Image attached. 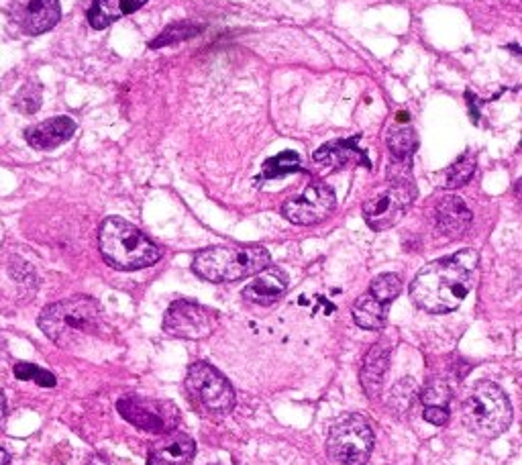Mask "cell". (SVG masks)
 Here are the masks:
<instances>
[{
  "instance_id": "6da1fadb",
  "label": "cell",
  "mask_w": 522,
  "mask_h": 465,
  "mask_svg": "<svg viewBox=\"0 0 522 465\" xmlns=\"http://www.w3.org/2000/svg\"><path fill=\"white\" fill-rule=\"evenodd\" d=\"M476 270L478 253L474 249H463L449 257H441L416 274L410 284V298L427 313H451L474 288Z\"/></svg>"
},
{
  "instance_id": "7a4b0ae2",
  "label": "cell",
  "mask_w": 522,
  "mask_h": 465,
  "mask_svg": "<svg viewBox=\"0 0 522 465\" xmlns=\"http://www.w3.org/2000/svg\"><path fill=\"white\" fill-rule=\"evenodd\" d=\"M41 331L60 347H74L102 327L100 308L92 298L76 296L47 306L39 317Z\"/></svg>"
},
{
  "instance_id": "3957f363",
  "label": "cell",
  "mask_w": 522,
  "mask_h": 465,
  "mask_svg": "<svg viewBox=\"0 0 522 465\" xmlns=\"http://www.w3.org/2000/svg\"><path fill=\"white\" fill-rule=\"evenodd\" d=\"M270 268V251L259 245H223L200 251L192 270L208 282H235Z\"/></svg>"
},
{
  "instance_id": "277c9868",
  "label": "cell",
  "mask_w": 522,
  "mask_h": 465,
  "mask_svg": "<svg viewBox=\"0 0 522 465\" xmlns=\"http://www.w3.org/2000/svg\"><path fill=\"white\" fill-rule=\"evenodd\" d=\"M100 251L111 266L119 270L149 268L162 257L160 247L151 243L131 223L111 217L100 227Z\"/></svg>"
},
{
  "instance_id": "5b68a950",
  "label": "cell",
  "mask_w": 522,
  "mask_h": 465,
  "mask_svg": "<svg viewBox=\"0 0 522 465\" xmlns=\"http://www.w3.org/2000/svg\"><path fill=\"white\" fill-rule=\"evenodd\" d=\"M463 423L482 437H498L512 423L508 396L492 382H478L461 406Z\"/></svg>"
},
{
  "instance_id": "8992f818",
  "label": "cell",
  "mask_w": 522,
  "mask_h": 465,
  "mask_svg": "<svg viewBox=\"0 0 522 465\" xmlns=\"http://www.w3.org/2000/svg\"><path fill=\"white\" fill-rule=\"evenodd\" d=\"M327 449L341 465H365L374 449V431L361 415H347L331 427Z\"/></svg>"
},
{
  "instance_id": "52a82bcc",
  "label": "cell",
  "mask_w": 522,
  "mask_h": 465,
  "mask_svg": "<svg viewBox=\"0 0 522 465\" xmlns=\"http://www.w3.org/2000/svg\"><path fill=\"white\" fill-rule=\"evenodd\" d=\"M416 198L412 180H390V186L363 204V219L374 231H386L402 221Z\"/></svg>"
},
{
  "instance_id": "ba28073f",
  "label": "cell",
  "mask_w": 522,
  "mask_h": 465,
  "mask_svg": "<svg viewBox=\"0 0 522 465\" xmlns=\"http://www.w3.org/2000/svg\"><path fill=\"white\" fill-rule=\"evenodd\" d=\"M190 396L211 415H225L235 404V392L229 380L208 364H194L186 376Z\"/></svg>"
},
{
  "instance_id": "9c48e42d",
  "label": "cell",
  "mask_w": 522,
  "mask_h": 465,
  "mask_svg": "<svg viewBox=\"0 0 522 465\" xmlns=\"http://www.w3.org/2000/svg\"><path fill=\"white\" fill-rule=\"evenodd\" d=\"M119 412L133 427L147 433H168L178 425L180 412L172 402L149 400V398H121Z\"/></svg>"
},
{
  "instance_id": "30bf717a",
  "label": "cell",
  "mask_w": 522,
  "mask_h": 465,
  "mask_svg": "<svg viewBox=\"0 0 522 465\" xmlns=\"http://www.w3.org/2000/svg\"><path fill=\"white\" fill-rule=\"evenodd\" d=\"M217 319V313H213L211 308L188 300H178L168 308L164 317V329L172 337L202 339L215 331Z\"/></svg>"
},
{
  "instance_id": "8fae6325",
  "label": "cell",
  "mask_w": 522,
  "mask_h": 465,
  "mask_svg": "<svg viewBox=\"0 0 522 465\" xmlns=\"http://www.w3.org/2000/svg\"><path fill=\"white\" fill-rule=\"evenodd\" d=\"M335 192L323 182L310 184L300 196L284 204V217L294 225H317L335 211Z\"/></svg>"
},
{
  "instance_id": "7c38bea8",
  "label": "cell",
  "mask_w": 522,
  "mask_h": 465,
  "mask_svg": "<svg viewBox=\"0 0 522 465\" xmlns=\"http://www.w3.org/2000/svg\"><path fill=\"white\" fill-rule=\"evenodd\" d=\"M11 17L27 35H41L58 25L60 0H11Z\"/></svg>"
},
{
  "instance_id": "4fadbf2b",
  "label": "cell",
  "mask_w": 522,
  "mask_h": 465,
  "mask_svg": "<svg viewBox=\"0 0 522 465\" xmlns=\"http://www.w3.org/2000/svg\"><path fill=\"white\" fill-rule=\"evenodd\" d=\"M315 162L327 170H341L351 164L372 168L368 153L357 145V137L339 139V141L323 145L321 149L315 151Z\"/></svg>"
},
{
  "instance_id": "5bb4252c",
  "label": "cell",
  "mask_w": 522,
  "mask_h": 465,
  "mask_svg": "<svg viewBox=\"0 0 522 465\" xmlns=\"http://www.w3.org/2000/svg\"><path fill=\"white\" fill-rule=\"evenodd\" d=\"M435 219L441 235H445L447 239H457L469 229V225H472L474 215L467 209L463 198L449 194L437 204Z\"/></svg>"
},
{
  "instance_id": "9a60e30c",
  "label": "cell",
  "mask_w": 522,
  "mask_h": 465,
  "mask_svg": "<svg viewBox=\"0 0 522 465\" xmlns=\"http://www.w3.org/2000/svg\"><path fill=\"white\" fill-rule=\"evenodd\" d=\"M74 133H76V123L72 119L56 117V119H49L41 125L29 127L25 131V139L29 141L31 147L41 149V151H49V149H56L58 145L66 143Z\"/></svg>"
},
{
  "instance_id": "2e32d148",
  "label": "cell",
  "mask_w": 522,
  "mask_h": 465,
  "mask_svg": "<svg viewBox=\"0 0 522 465\" xmlns=\"http://www.w3.org/2000/svg\"><path fill=\"white\" fill-rule=\"evenodd\" d=\"M288 288V276L278 268H266L259 272L243 290V298L255 304L276 302Z\"/></svg>"
},
{
  "instance_id": "e0dca14e",
  "label": "cell",
  "mask_w": 522,
  "mask_h": 465,
  "mask_svg": "<svg viewBox=\"0 0 522 465\" xmlns=\"http://www.w3.org/2000/svg\"><path fill=\"white\" fill-rule=\"evenodd\" d=\"M388 359H390V353L382 343L374 345L368 351V355H365L359 378H361V386H363L365 394H368L370 398H378L382 392L384 376L388 370Z\"/></svg>"
},
{
  "instance_id": "ac0fdd59",
  "label": "cell",
  "mask_w": 522,
  "mask_h": 465,
  "mask_svg": "<svg viewBox=\"0 0 522 465\" xmlns=\"http://www.w3.org/2000/svg\"><path fill=\"white\" fill-rule=\"evenodd\" d=\"M147 0H94L92 9L88 11V21L94 29H104L111 23L135 13Z\"/></svg>"
},
{
  "instance_id": "d6986e66",
  "label": "cell",
  "mask_w": 522,
  "mask_h": 465,
  "mask_svg": "<svg viewBox=\"0 0 522 465\" xmlns=\"http://www.w3.org/2000/svg\"><path fill=\"white\" fill-rule=\"evenodd\" d=\"M386 313H388V304L378 300L372 292L359 296L353 304L355 323L361 329H368V331L382 329L384 323H386Z\"/></svg>"
},
{
  "instance_id": "ffe728a7",
  "label": "cell",
  "mask_w": 522,
  "mask_h": 465,
  "mask_svg": "<svg viewBox=\"0 0 522 465\" xmlns=\"http://www.w3.org/2000/svg\"><path fill=\"white\" fill-rule=\"evenodd\" d=\"M196 445L190 437H178L176 441L151 451L147 465H188L194 457Z\"/></svg>"
},
{
  "instance_id": "44dd1931",
  "label": "cell",
  "mask_w": 522,
  "mask_h": 465,
  "mask_svg": "<svg viewBox=\"0 0 522 465\" xmlns=\"http://www.w3.org/2000/svg\"><path fill=\"white\" fill-rule=\"evenodd\" d=\"M386 143L392 155V164H406L410 166L412 155L419 147V137H416L412 127H392L386 135Z\"/></svg>"
},
{
  "instance_id": "7402d4cb",
  "label": "cell",
  "mask_w": 522,
  "mask_h": 465,
  "mask_svg": "<svg viewBox=\"0 0 522 465\" xmlns=\"http://www.w3.org/2000/svg\"><path fill=\"white\" fill-rule=\"evenodd\" d=\"M296 172H302L300 155L296 151H282V153L276 155V158H272L264 164V172H261V178L276 180V178H284V176L296 174Z\"/></svg>"
},
{
  "instance_id": "603a6c76",
  "label": "cell",
  "mask_w": 522,
  "mask_h": 465,
  "mask_svg": "<svg viewBox=\"0 0 522 465\" xmlns=\"http://www.w3.org/2000/svg\"><path fill=\"white\" fill-rule=\"evenodd\" d=\"M474 172H476V158H474V153H472V151H465L455 164H451V166L447 168V172H445V184H447V188H451V190L461 188V186H465L469 180L474 178Z\"/></svg>"
},
{
  "instance_id": "cb8c5ba5",
  "label": "cell",
  "mask_w": 522,
  "mask_h": 465,
  "mask_svg": "<svg viewBox=\"0 0 522 465\" xmlns=\"http://www.w3.org/2000/svg\"><path fill=\"white\" fill-rule=\"evenodd\" d=\"M416 394H419V388H416L412 378H402L400 382L394 384L390 396H388V404L390 408L396 412V415H404L408 412L416 400Z\"/></svg>"
},
{
  "instance_id": "d4e9b609",
  "label": "cell",
  "mask_w": 522,
  "mask_h": 465,
  "mask_svg": "<svg viewBox=\"0 0 522 465\" xmlns=\"http://www.w3.org/2000/svg\"><path fill=\"white\" fill-rule=\"evenodd\" d=\"M370 292H372L378 300H382L384 304L390 306V302L396 300L398 294L402 292V282H400V278H398L396 274H380V276L372 282Z\"/></svg>"
},
{
  "instance_id": "484cf974",
  "label": "cell",
  "mask_w": 522,
  "mask_h": 465,
  "mask_svg": "<svg viewBox=\"0 0 522 465\" xmlns=\"http://www.w3.org/2000/svg\"><path fill=\"white\" fill-rule=\"evenodd\" d=\"M200 33V27L198 25H192V23H176L172 27H168L166 31H162V35L151 41V47H164V45H174V43H180L184 39H190L194 35Z\"/></svg>"
},
{
  "instance_id": "4316f807",
  "label": "cell",
  "mask_w": 522,
  "mask_h": 465,
  "mask_svg": "<svg viewBox=\"0 0 522 465\" xmlns=\"http://www.w3.org/2000/svg\"><path fill=\"white\" fill-rule=\"evenodd\" d=\"M451 400V390L445 382H431L423 392L425 408H447Z\"/></svg>"
},
{
  "instance_id": "83f0119b",
  "label": "cell",
  "mask_w": 522,
  "mask_h": 465,
  "mask_svg": "<svg viewBox=\"0 0 522 465\" xmlns=\"http://www.w3.org/2000/svg\"><path fill=\"white\" fill-rule=\"evenodd\" d=\"M15 376L19 380H33V382H37L39 386H45V388L56 386L54 374H49L47 370H41L39 366H33V364H17Z\"/></svg>"
},
{
  "instance_id": "f1b7e54d",
  "label": "cell",
  "mask_w": 522,
  "mask_h": 465,
  "mask_svg": "<svg viewBox=\"0 0 522 465\" xmlns=\"http://www.w3.org/2000/svg\"><path fill=\"white\" fill-rule=\"evenodd\" d=\"M17 107L33 115L41 107V88L35 82H29L17 96Z\"/></svg>"
},
{
  "instance_id": "f546056e",
  "label": "cell",
  "mask_w": 522,
  "mask_h": 465,
  "mask_svg": "<svg viewBox=\"0 0 522 465\" xmlns=\"http://www.w3.org/2000/svg\"><path fill=\"white\" fill-rule=\"evenodd\" d=\"M425 421L441 427L449 421V410L447 408H425Z\"/></svg>"
},
{
  "instance_id": "4dcf8cb0",
  "label": "cell",
  "mask_w": 522,
  "mask_h": 465,
  "mask_svg": "<svg viewBox=\"0 0 522 465\" xmlns=\"http://www.w3.org/2000/svg\"><path fill=\"white\" fill-rule=\"evenodd\" d=\"M5 417H7V400H5L3 390H0V423L5 421Z\"/></svg>"
},
{
  "instance_id": "1f68e13d",
  "label": "cell",
  "mask_w": 522,
  "mask_h": 465,
  "mask_svg": "<svg viewBox=\"0 0 522 465\" xmlns=\"http://www.w3.org/2000/svg\"><path fill=\"white\" fill-rule=\"evenodd\" d=\"M514 194H516V200H518L520 206H522V178L516 182V186H514Z\"/></svg>"
},
{
  "instance_id": "d6a6232c",
  "label": "cell",
  "mask_w": 522,
  "mask_h": 465,
  "mask_svg": "<svg viewBox=\"0 0 522 465\" xmlns=\"http://www.w3.org/2000/svg\"><path fill=\"white\" fill-rule=\"evenodd\" d=\"M9 461H11V455L5 449H0V465H9Z\"/></svg>"
},
{
  "instance_id": "836d02e7",
  "label": "cell",
  "mask_w": 522,
  "mask_h": 465,
  "mask_svg": "<svg viewBox=\"0 0 522 465\" xmlns=\"http://www.w3.org/2000/svg\"><path fill=\"white\" fill-rule=\"evenodd\" d=\"M520 149H522V139H520Z\"/></svg>"
}]
</instances>
